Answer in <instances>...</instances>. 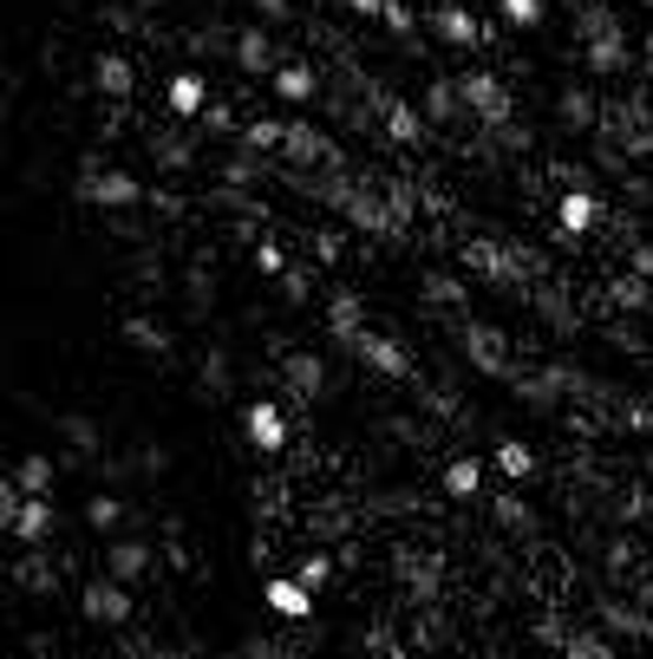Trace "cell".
Wrapping results in <instances>:
<instances>
[{
  "label": "cell",
  "mask_w": 653,
  "mask_h": 659,
  "mask_svg": "<svg viewBox=\"0 0 653 659\" xmlns=\"http://www.w3.org/2000/svg\"><path fill=\"white\" fill-rule=\"evenodd\" d=\"M78 203H92V209H131V203H150V190H144L137 176L105 170L98 157H85V163H78Z\"/></svg>",
  "instance_id": "cell-1"
},
{
  "label": "cell",
  "mask_w": 653,
  "mask_h": 659,
  "mask_svg": "<svg viewBox=\"0 0 653 659\" xmlns=\"http://www.w3.org/2000/svg\"><path fill=\"white\" fill-rule=\"evenodd\" d=\"M458 255H464V268H471V274H484V281H504V288L543 268V261H536L530 248H517V242H464Z\"/></svg>",
  "instance_id": "cell-2"
},
{
  "label": "cell",
  "mask_w": 653,
  "mask_h": 659,
  "mask_svg": "<svg viewBox=\"0 0 653 659\" xmlns=\"http://www.w3.org/2000/svg\"><path fill=\"white\" fill-rule=\"evenodd\" d=\"M458 353L477 366V373H491V379H517L523 366L510 359V340L491 327V320H458Z\"/></svg>",
  "instance_id": "cell-3"
},
{
  "label": "cell",
  "mask_w": 653,
  "mask_h": 659,
  "mask_svg": "<svg viewBox=\"0 0 653 659\" xmlns=\"http://www.w3.org/2000/svg\"><path fill=\"white\" fill-rule=\"evenodd\" d=\"M464 85V105H471V124H491V131H510L517 105H510V85L497 72H458Z\"/></svg>",
  "instance_id": "cell-4"
},
{
  "label": "cell",
  "mask_w": 653,
  "mask_h": 659,
  "mask_svg": "<svg viewBox=\"0 0 653 659\" xmlns=\"http://www.w3.org/2000/svg\"><path fill=\"white\" fill-rule=\"evenodd\" d=\"M78 614H85L92 627H124V621H131V588L111 582V575H98V582L78 588Z\"/></svg>",
  "instance_id": "cell-5"
},
{
  "label": "cell",
  "mask_w": 653,
  "mask_h": 659,
  "mask_svg": "<svg viewBox=\"0 0 653 659\" xmlns=\"http://www.w3.org/2000/svg\"><path fill=\"white\" fill-rule=\"evenodd\" d=\"M366 105L379 111V124H386V137H399V144H425V131H432V118H425L419 105H406V98H392V91H379V85H366Z\"/></svg>",
  "instance_id": "cell-6"
},
{
  "label": "cell",
  "mask_w": 653,
  "mask_h": 659,
  "mask_svg": "<svg viewBox=\"0 0 653 659\" xmlns=\"http://www.w3.org/2000/svg\"><path fill=\"white\" fill-rule=\"evenodd\" d=\"M425 26H432V33H438L445 46H464V52L491 39V26H484V20H477V13H471L464 0H445V7H432V13H425Z\"/></svg>",
  "instance_id": "cell-7"
},
{
  "label": "cell",
  "mask_w": 653,
  "mask_h": 659,
  "mask_svg": "<svg viewBox=\"0 0 653 659\" xmlns=\"http://www.w3.org/2000/svg\"><path fill=\"white\" fill-rule=\"evenodd\" d=\"M164 111L177 118V124H196L203 111H209V72H170V85H164Z\"/></svg>",
  "instance_id": "cell-8"
},
{
  "label": "cell",
  "mask_w": 653,
  "mask_h": 659,
  "mask_svg": "<svg viewBox=\"0 0 653 659\" xmlns=\"http://www.w3.org/2000/svg\"><path fill=\"white\" fill-rule=\"evenodd\" d=\"M52 529H59L52 497H26V503L13 510V523H7V536H13L20 549H52Z\"/></svg>",
  "instance_id": "cell-9"
},
{
  "label": "cell",
  "mask_w": 653,
  "mask_h": 659,
  "mask_svg": "<svg viewBox=\"0 0 653 659\" xmlns=\"http://www.w3.org/2000/svg\"><path fill=\"white\" fill-rule=\"evenodd\" d=\"M281 150H288V163H301V170H307V163L340 170V150L327 144V131H321L314 118H288V144H281Z\"/></svg>",
  "instance_id": "cell-10"
},
{
  "label": "cell",
  "mask_w": 653,
  "mask_h": 659,
  "mask_svg": "<svg viewBox=\"0 0 653 659\" xmlns=\"http://www.w3.org/2000/svg\"><path fill=\"white\" fill-rule=\"evenodd\" d=\"M556 222H563V242H582L608 222V209L595 203V190H563L556 196Z\"/></svg>",
  "instance_id": "cell-11"
},
{
  "label": "cell",
  "mask_w": 653,
  "mask_h": 659,
  "mask_svg": "<svg viewBox=\"0 0 653 659\" xmlns=\"http://www.w3.org/2000/svg\"><path fill=\"white\" fill-rule=\"evenodd\" d=\"M150 569H157V549H150V542H137V536H111V542H105V575H111V582L131 588V582H144Z\"/></svg>",
  "instance_id": "cell-12"
},
{
  "label": "cell",
  "mask_w": 653,
  "mask_h": 659,
  "mask_svg": "<svg viewBox=\"0 0 653 659\" xmlns=\"http://www.w3.org/2000/svg\"><path fill=\"white\" fill-rule=\"evenodd\" d=\"M242 425H249V444H255L262 457L288 451V418H281V405H275V399H255V405L242 412Z\"/></svg>",
  "instance_id": "cell-13"
},
{
  "label": "cell",
  "mask_w": 653,
  "mask_h": 659,
  "mask_svg": "<svg viewBox=\"0 0 653 659\" xmlns=\"http://www.w3.org/2000/svg\"><path fill=\"white\" fill-rule=\"evenodd\" d=\"M229 52H235V65H242L249 78H275V72H281V59H275V39H268L262 26H242V33L229 39Z\"/></svg>",
  "instance_id": "cell-14"
},
{
  "label": "cell",
  "mask_w": 653,
  "mask_h": 659,
  "mask_svg": "<svg viewBox=\"0 0 653 659\" xmlns=\"http://www.w3.org/2000/svg\"><path fill=\"white\" fill-rule=\"evenodd\" d=\"M432 124H464V85H458V72H438V78H425V105H419Z\"/></svg>",
  "instance_id": "cell-15"
},
{
  "label": "cell",
  "mask_w": 653,
  "mask_h": 659,
  "mask_svg": "<svg viewBox=\"0 0 653 659\" xmlns=\"http://www.w3.org/2000/svg\"><path fill=\"white\" fill-rule=\"evenodd\" d=\"M353 353H360V366H373V373H386V379H412V359H406V346H399L392 333H360Z\"/></svg>",
  "instance_id": "cell-16"
},
{
  "label": "cell",
  "mask_w": 653,
  "mask_h": 659,
  "mask_svg": "<svg viewBox=\"0 0 653 659\" xmlns=\"http://www.w3.org/2000/svg\"><path fill=\"white\" fill-rule=\"evenodd\" d=\"M262 601H268V614H281V621H307V614H314V588H307L301 575H275V582L262 588Z\"/></svg>",
  "instance_id": "cell-17"
},
{
  "label": "cell",
  "mask_w": 653,
  "mask_h": 659,
  "mask_svg": "<svg viewBox=\"0 0 653 659\" xmlns=\"http://www.w3.org/2000/svg\"><path fill=\"white\" fill-rule=\"evenodd\" d=\"M327 333H334L340 346H353V340L366 333V307H360L353 288H334V294H327Z\"/></svg>",
  "instance_id": "cell-18"
},
{
  "label": "cell",
  "mask_w": 653,
  "mask_h": 659,
  "mask_svg": "<svg viewBox=\"0 0 653 659\" xmlns=\"http://www.w3.org/2000/svg\"><path fill=\"white\" fill-rule=\"evenodd\" d=\"M281 379H288L294 399H321V392H327V366H321V353H281Z\"/></svg>",
  "instance_id": "cell-19"
},
{
  "label": "cell",
  "mask_w": 653,
  "mask_h": 659,
  "mask_svg": "<svg viewBox=\"0 0 653 659\" xmlns=\"http://www.w3.org/2000/svg\"><path fill=\"white\" fill-rule=\"evenodd\" d=\"M582 65H589V72H602V78H621V72L634 65V52H628V33L589 39V46H582Z\"/></svg>",
  "instance_id": "cell-20"
},
{
  "label": "cell",
  "mask_w": 653,
  "mask_h": 659,
  "mask_svg": "<svg viewBox=\"0 0 653 659\" xmlns=\"http://www.w3.org/2000/svg\"><path fill=\"white\" fill-rule=\"evenodd\" d=\"M92 85H98V98H131L137 65H131L124 52H98V59H92Z\"/></svg>",
  "instance_id": "cell-21"
},
{
  "label": "cell",
  "mask_w": 653,
  "mask_h": 659,
  "mask_svg": "<svg viewBox=\"0 0 653 659\" xmlns=\"http://www.w3.org/2000/svg\"><path fill=\"white\" fill-rule=\"evenodd\" d=\"M150 157H157V170H170V176L196 170V144H190L183 131H170V124H157V131H150Z\"/></svg>",
  "instance_id": "cell-22"
},
{
  "label": "cell",
  "mask_w": 653,
  "mask_h": 659,
  "mask_svg": "<svg viewBox=\"0 0 653 659\" xmlns=\"http://www.w3.org/2000/svg\"><path fill=\"white\" fill-rule=\"evenodd\" d=\"M268 85H275V98H288V105H307V98L321 91V72H314L307 59H281V72H275Z\"/></svg>",
  "instance_id": "cell-23"
},
{
  "label": "cell",
  "mask_w": 653,
  "mask_h": 659,
  "mask_svg": "<svg viewBox=\"0 0 653 659\" xmlns=\"http://www.w3.org/2000/svg\"><path fill=\"white\" fill-rule=\"evenodd\" d=\"M52 431H59V438H65V451H78V457H98V451H105V425H98V418H85V412L52 418Z\"/></svg>",
  "instance_id": "cell-24"
},
{
  "label": "cell",
  "mask_w": 653,
  "mask_h": 659,
  "mask_svg": "<svg viewBox=\"0 0 653 659\" xmlns=\"http://www.w3.org/2000/svg\"><path fill=\"white\" fill-rule=\"evenodd\" d=\"M569 13H576V39H582V46H589V39H608V33H628L608 0H569Z\"/></svg>",
  "instance_id": "cell-25"
},
{
  "label": "cell",
  "mask_w": 653,
  "mask_h": 659,
  "mask_svg": "<svg viewBox=\"0 0 653 659\" xmlns=\"http://www.w3.org/2000/svg\"><path fill=\"white\" fill-rule=\"evenodd\" d=\"M556 111H563V124H569V131H602V105H595V91H589V85H563Z\"/></svg>",
  "instance_id": "cell-26"
},
{
  "label": "cell",
  "mask_w": 653,
  "mask_h": 659,
  "mask_svg": "<svg viewBox=\"0 0 653 659\" xmlns=\"http://www.w3.org/2000/svg\"><path fill=\"white\" fill-rule=\"evenodd\" d=\"M602 621L615 627V634H628V640H653V614L641 608V601H602Z\"/></svg>",
  "instance_id": "cell-27"
},
{
  "label": "cell",
  "mask_w": 653,
  "mask_h": 659,
  "mask_svg": "<svg viewBox=\"0 0 653 659\" xmlns=\"http://www.w3.org/2000/svg\"><path fill=\"white\" fill-rule=\"evenodd\" d=\"M399 575H406V588L419 595V601H438V575H445V562L438 556H399Z\"/></svg>",
  "instance_id": "cell-28"
},
{
  "label": "cell",
  "mask_w": 653,
  "mask_h": 659,
  "mask_svg": "<svg viewBox=\"0 0 653 659\" xmlns=\"http://www.w3.org/2000/svg\"><path fill=\"white\" fill-rule=\"evenodd\" d=\"M419 294H425L432 307H464V301H471V281H458V274H445V268H425V274H419Z\"/></svg>",
  "instance_id": "cell-29"
},
{
  "label": "cell",
  "mask_w": 653,
  "mask_h": 659,
  "mask_svg": "<svg viewBox=\"0 0 653 659\" xmlns=\"http://www.w3.org/2000/svg\"><path fill=\"white\" fill-rule=\"evenodd\" d=\"M13 484H20L26 497H52V484H59V464H52L46 451H26V457H20V471H13Z\"/></svg>",
  "instance_id": "cell-30"
},
{
  "label": "cell",
  "mask_w": 653,
  "mask_h": 659,
  "mask_svg": "<svg viewBox=\"0 0 653 659\" xmlns=\"http://www.w3.org/2000/svg\"><path fill=\"white\" fill-rule=\"evenodd\" d=\"M235 144H242V150H255V157H268V150H281V144H288V118H249Z\"/></svg>",
  "instance_id": "cell-31"
},
{
  "label": "cell",
  "mask_w": 653,
  "mask_h": 659,
  "mask_svg": "<svg viewBox=\"0 0 653 659\" xmlns=\"http://www.w3.org/2000/svg\"><path fill=\"white\" fill-rule=\"evenodd\" d=\"M556 386H563V373H517V379H510V392L530 399L536 412H556V399H563Z\"/></svg>",
  "instance_id": "cell-32"
},
{
  "label": "cell",
  "mask_w": 653,
  "mask_h": 659,
  "mask_svg": "<svg viewBox=\"0 0 653 659\" xmlns=\"http://www.w3.org/2000/svg\"><path fill=\"white\" fill-rule=\"evenodd\" d=\"M445 497H458V503H477V497H484V464H477V457H458V464H445Z\"/></svg>",
  "instance_id": "cell-33"
},
{
  "label": "cell",
  "mask_w": 653,
  "mask_h": 659,
  "mask_svg": "<svg viewBox=\"0 0 653 659\" xmlns=\"http://www.w3.org/2000/svg\"><path fill=\"white\" fill-rule=\"evenodd\" d=\"M608 301H615V307H628V314H641V307H653V281L628 268V274H615V281H608Z\"/></svg>",
  "instance_id": "cell-34"
},
{
  "label": "cell",
  "mask_w": 653,
  "mask_h": 659,
  "mask_svg": "<svg viewBox=\"0 0 653 659\" xmlns=\"http://www.w3.org/2000/svg\"><path fill=\"white\" fill-rule=\"evenodd\" d=\"M216 176H222L229 190H249V183H262V176H275V170H268L255 150H235V157H222V170H216Z\"/></svg>",
  "instance_id": "cell-35"
},
{
  "label": "cell",
  "mask_w": 653,
  "mask_h": 659,
  "mask_svg": "<svg viewBox=\"0 0 653 659\" xmlns=\"http://www.w3.org/2000/svg\"><path fill=\"white\" fill-rule=\"evenodd\" d=\"M118 333H124V346H137V353H170V333H164L150 314H131Z\"/></svg>",
  "instance_id": "cell-36"
},
{
  "label": "cell",
  "mask_w": 653,
  "mask_h": 659,
  "mask_svg": "<svg viewBox=\"0 0 653 659\" xmlns=\"http://www.w3.org/2000/svg\"><path fill=\"white\" fill-rule=\"evenodd\" d=\"M13 582H20L26 595H52V562H46V549H26V562L13 569Z\"/></svg>",
  "instance_id": "cell-37"
},
{
  "label": "cell",
  "mask_w": 653,
  "mask_h": 659,
  "mask_svg": "<svg viewBox=\"0 0 653 659\" xmlns=\"http://www.w3.org/2000/svg\"><path fill=\"white\" fill-rule=\"evenodd\" d=\"M497 471H504L510 484H523V477L536 471V451H530V444H517V438H504V444H497Z\"/></svg>",
  "instance_id": "cell-38"
},
{
  "label": "cell",
  "mask_w": 653,
  "mask_h": 659,
  "mask_svg": "<svg viewBox=\"0 0 653 659\" xmlns=\"http://www.w3.org/2000/svg\"><path fill=\"white\" fill-rule=\"evenodd\" d=\"M85 523H92L98 536H118V523H124V503H118L111 490H98V497L85 503Z\"/></svg>",
  "instance_id": "cell-39"
},
{
  "label": "cell",
  "mask_w": 653,
  "mask_h": 659,
  "mask_svg": "<svg viewBox=\"0 0 653 659\" xmlns=\"http://www.w3.org/2000/svg\"><path fill=\"white\" fill-rule=\"evenodd\" d=\"M229 386H235V373H229V353H222V346H209V353H203V392H209V399H222Z\"/></svg>",
  "instance_id": "cell-40"
},
{
  "label": "cell",
  "mask_w": 653,
  "mask_h": 659,
  "mask_svg": "<svg viewBox=\"0 0 653 659\" xmlns=\"http://www.w3.org/2000/svg\"><path fill=\"white\" fill-rule=\"evenodd\" d=\"M229 131H235V137H242V124H235V111H229V105H222V98H209V111H203V118H196V137H229Z\"/></svg>",
  "instance_id": "cell-41"
},
{
  "label": "cell",
  "mask_w": 653,
  "mask_h": 659,
  "mask_svg": "<svg viewBox=\"0 0 653 659\" xmlns=\"http://www.w3.org/2000/svg\"><path fill=\"white\" fill-rule=\"evenodd\" d=\"M563 654H569V659H615V647H608V640H602V634H595V627H576V634H569V647H563Z\"/></svg>",
  "instance_id": "cell-42"
},
{
  "label": "cell",
  "mask_w": 653,
  "mask_h": 659,
  "mask_svg": "<svg viewBox=\"0 0 653 659\" xmlns=\"http://www.w3.org/2000/svg\"><path fill=\"white\" fill-rule=\"evenodd\" d=\"M497 523H504V529H523V536L536 529V516H530V503H523V497H510V490L497 497Z\"/></svg>",
  "instance_id": "cell-43"
},
{
  "label": "cell",
  "mask_w": 653,
  "mask_h": 659,
  "mask_svg": "<svg viewBox=\"0 0 653 659\" xmlns=\"http://www.w3.org/2000/svg\"><path fill=\"white\" fill-rule=\"evenodd\" d=\"M294 575H301V582H307V588L321 595V588H327V575H334V556H321V549H307V556L294 562Z\"/></svg>",
  "instance_id": "cell-44"
},
{
  "label": "cell",
  "mask_w": 653,
  "mask_h": 659,
  "mask_svg": "<svg viewBox=\"0 0 653 659\" xmlns=\"http://www.w3.org/2000/svg\"><path fill=\"white\" fill-rule=\"evenodd\" d=\"M497 13L523 33V26H543V0H497Z\"/></svg>",
  "instance_id": "cell-45"
},
{
  "label": "cell",
  "mask_w": 653,
  "mask_h": 659,
  "mask_svg": "<svg viewBox=\"0 0 653 659\" xmlns=\"http://www.w3.org/2000/svg\"><path fill=\"white\" fill-rule=\"evenodd\" d=\"M183 281H190V314H209V301H216V281H209V268H190Z\"/></svg>",
  "instance_id": "cell-46"
},
{
  "label": "cell",
  "mask_w": 653,
  "mask_h": 659,
  "mask_svg": "<svg viewBox=\"0 0 653 659\" xmlns=\"http://www.w3.org/2000/svg\"><path fill=\"white\" fill-rule=\"evenodd\" d=\"M379 26H386V33H399V39H406V33H412V26H419V13H412V7H406V0H386V20H379Z\"/></svg>",
  "instance_id": "cell-47"
},
{
  "label": "cell",
  "mask_w": 653,
  "mask_h": 659,
  "mask_svg": "<svg viewBox=\"0 0 653 659\" xmlns=\"http://www.w3.org/2000/svg\"><path fill=\"white\" fill-rule=\"evenodd\" d=\"M255 268L281 281V274H288V255H281V242H255Z\"/></svg>",
  "instance_id": "cell-48"
},
{
  "label": "cell",
  "mask_w": 653,
  "mask_h": 659,
  "mask_svg": "<svg viewBox=\"0 0 653 659\" xmlns=\"http://www.w3.org/2000/svg\"><path fill=\"white\" fill-rule=\"evenodd\" d=\"M314 255H321V261H340V255H347V235H340V229H314Z\"/></svg>",
  "instance_id": "cell-49"
},
{
  "label": "cell",
  "mask_w": 653,
  "mask_h": 659,
  "mask_svg": "<svg viewBox=\"0 0 653 659\" xmlns=\"http://www.w3.org/2000/svg\"><path fill=\"white\" fill-rule=\"evenodd\" d=\"M307 294H314V288H307V268H288V274H281V301L307 307Z\"/></svg>",
  "instance_id": "cell-50"
},
{
  "label": "cell",
  "mask_w": 653,
  "mask_h": 659,
  "mask_svg": "<svg viewBox=\"0 0 653 659\" xmlns=\"http://www.w3.org/2000/svg\"><path fill=\"white\" fill-rule=\"evenodd\" d=\"M98 20H105V26H118V33H131V26H137V7H131V0H118V7H98Z\"/></svg>",
  "instance_id": "cell-51"
},
{
  "label": "cell",
  "mask_w": 653,
  "mask_h": 659,
  "mask_svg": "<svg viewBox=\"0 0 653 659\" xmlns=\"http://www.w3.org/2000/svg\"><path fill=\"white\" fill-rule=\"evenodd\" d=\"M222 39H229L222 26H203V33H190V46H196V52H222Z\"/></svg>",
  "instance_id": "cell-52"
},
{
  "label": "cell",
  "mask_w": 653,
  "mask_h": 659,
  "mask_svg": "<svg viewBox=\"0 0 653 659\" xmlns=\"http://www.w3.org/2000/svg\"><path fill=\"white\" fill-rule=\"evenodd\" d=\"M137 464L157 477V471H170V451H164V444H144V451H137Z\"/></svg>",
  "instance_id": "cell-53"
},
{
  "label": "cell",
  "mask_w": 653,
  "mask_h": 659,
  "mask_svg": "<svg viewBox=\"0 0 653 659\" xmlns=\"http://www.w3.org/2000/svg\"><path fill=\"white\" fill-rule=\"evenodd\" d=\"M608 569L628 575V569H634V542H608Z\"/></svg>",
  "instance_id": "cell-54"
},
{
  "label": "cell",
  "mask_w": 653,
  "mask_h": 659,
  "mask_svg": "<svg viewBox=\"0 0 653 659\" xmlns=\"http://www.w3.org/2000/svg\"><path fill=\"white\" fill-rule=\"evenodd\" d=\"M262 20H294V0H255Z\"/></svg>",
  "instance_id": "cell-55"
},
{
  "label": "cell",
  "mask_w": 653,
  "mask_h": 659,
  "mask_svg": "<svg viewBox=\"0 0 653 659\" xmlns=\"http://www.w3.org/2000/svg\"><path fill=\"white\" fill-rule=\"evenodd\" d=\"M347 7H353L360 20H386V0H347Z\"/></svg>",
  "instance_id": "cell-56"
},
{
  "label": "cell",
  "mask_w": 653,
  "mask_h": 659,
  "mask_svg": "<svg viewBox=\"0 0 653 659\" xmlns=\"http://www.w3.org/2000/svg\"><path fill=\"white\" fill-rule=\"evenodd\" d=\"M634 274H648L653 281V242H634Z\"/></svg>",
  "instance_id": "cell-57"
},
{
  "label": "cell",
  "mask_w": 653,
  "mask_h": 659,
  "mask_svg": "<svg viewBox=\"0 0 653 659\" xmlns=\"http://www.w3.org/2000/svg\"><path fill=\"white\" fill-rule=\"evenodd\" d=\"M634 601H641V608L653 614V575H641V595H634Z\"/></svg>",
  "instance_id": "cell-58"
},
{
  "label": "cell",
  "mask_w": 653,
  "mask_h": 659,
  "mask_svg": "<svg viewBox=\"0 0 653 659\" xmlns=\"http://www.w3.org/2000/svg\"><path fill=\"white\" fill-rule=\"evenodd\" d=\"M641 157H653V124H648V137H641Z\"/></svg>",
  "instance_id": "cell-59"
},
{
  "label": "cell",
  "mask_w": 653,
  "mask_h": 659,
  "mask_svg": "<svg viewBox=\"0 0 653 659\" xmlns=\"http://www.w3.org/2000/svg\"><path fill=\"white\" fill-rule=\"evenodd\" d=\"M131 7H164V0H131Z\"/></svg>",
  "instance_id": "cell-60"
},
{
  "label": "cell",
  "mask_w": 653,
  "mask_h": 659,
  "mask_svg": "<svg viewBox=\"0 0 653 659\" xmlns=\"http://www.w3.org/2000/svg\"><path fill=\"white\" fill-rule=\"evenodd\" d=\"M648 477H653V457H648Z\"/></svg>",
  "instance_id": "cell-61"
},
{
  "label": "cell",
  "mask_w": 653,
  "mask_h": 659,
  "mask_svg": "<svg viewBox=\"0 0 653 659\" xmlns=\"http://www.w3.org/2000/svg\"><path fill=\"white\" fill-rule=\"evenodd\" d=\"M118 659H131V654H118Z\"/></svg>",
  "instance_id": "cell-62"
}]
</instances>
